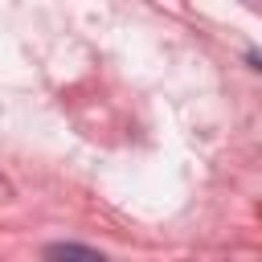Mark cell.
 I'll return each mask as SVG.
<instances>
[{
	"label": "cell",
	"instance_id": "cell-1",
	"mask_svg": "<svg viewBox=\"0 0 262 262\" xmlns=\"http://www.w3.org/2000/svg\"><path fill=\"white\" fill-rule=\"evenodd\" d=\"M45 262H106V258L78 242H53V246H45Z\"/></svg>",
	"mask_w": 262,
	"mask_h": 262
}]
</instances>
